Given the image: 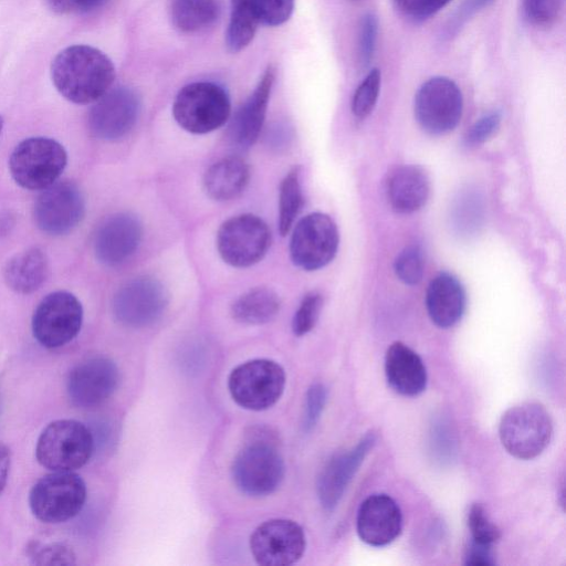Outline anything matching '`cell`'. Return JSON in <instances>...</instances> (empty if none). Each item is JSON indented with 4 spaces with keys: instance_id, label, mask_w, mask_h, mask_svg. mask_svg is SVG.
Returning <instances> with one entry per match:
<instances>
[{
    "instance_id": "33",
    "label": "cell",
    "mask_w": 566,
    "mask_h": 566,
    "mask_svg": "<svg viewBox=\"0 0 566 566\" xmlns=\"http://www.w3.org/2000/svg\"><path fill=\"white\" fill-rule=\"evenodd\" d=\"M468 527L471 541L493 545L501 537L499 527L491 522L485 509L480 503H473L468 513Z\"/></svg>"
},
{
    "instance_id": "44",
    "label": "cell",
    "mask_w": 566,
    "mask_h": 566,
    "mask_svg": "<svg viewBox=\"0 0 566 566\" xmlns=\"http://www.w3.org/2000/svg\"><path fill=\"white\" fill-rule=\"evenodd\" d=\"M396 7L406 15L422 20L426 0H394Z\"/></svg>"
},
{
    "instance_id": "38",
    "label": "cell",
    "mask_w": 566,
    "mask_h": 566,
    "mask_svg": "<svg viewBox=\"0 0 566 566\" xmlns=\"http://www.w3.org/2000/svg\"><path fill=\"white\" fill-rule=\"evenodd\" d=\"M259 22L276 27L286 22L294 9L295 0H253Z\"/></svg>"
},
{
    "instance_id": "27",
    "label": "cell",
    "mask_w": 566,
    "mask_h": 566,
    "mask_svg": "<svg viewBox=\"0 0 566 566\" xmlns=\"http://www.w3.org/2000/svg\"><path fill=\"white\" fill-rule=\"evenodd\" d=\"M280 306V298L273 290L254 287L233 302L231 315L241 324L262 325L277 315Z\"/></svg>"
},
{
    "instance_id": "25",
    "label": "cell",
    "mask_w": 566,
    "mask_h": 566,
    "mask_svg": "<svg viewBox=\"0 0 566 566\" xmlns=\"http://www.w3.org/2000/svg\"><path fill=\"white\" fill-rule=\"evenodd\" d=\"M49 261L39 248H30L10 258L3 268L7 286L19 294H31L45 282Z\"/></svg>"
},
{
    "instance_id": "16",
    "label": "cell",
    "mask_w": 566,
    "mask_h": 566,
    "mask_svg": "<svg viewBox=\"0 0 566 566\" xmlns=\"http://www.w3.org/2000/svg\"><path fill=\"white\" fill-rule=\"evenodd\" d=\"M139 111L140 99L133 88H109L91 107L87 116L88 128L98 139L117 140L134 127Z\"/></svg>"
},
{
    "instance_id": "4",
    "label": "cell",
    "mask_w": 566,
    "mask_h": 566,
    "mask_svg": "<svg viewBox=\"0 0 566 566\" xmlns=\"http://www.w3.org/2000/svg\"><path fill=\"white\" fill-rule=\"evenodd\" d=\"M67 164V153L49 137H30L20 142L9 158L13 180L28 190H43L59 180Z\"/></svg>"
},
{
    "instance_id": "9",
    "label": "cell",
    "mask_w": 566,
    "mask_h": 566,
    "mask_svg": "<svg viewBox=\"0 0 566 566\" xmlns=\"http://www.w3.org/2000/svg\"><path fill=\"white\" fill-rule=\"evenodd\" d=\"M271 244L268 224L258 216L244 213L224 221L217 233L221 259L234 268H248L263 259Z\"/></svg>"
},
{
    "instance_id": "37",
    "label": "cell",
    "mask_w": 566,
    "mask_h": 566,
    "mask_svg": "<svg viewBox=\"0 0 566 566\" xmlns=\"http://www.w3.org/2000/svg\"><path fill=\"white\" fill-rule=\"evenodd\" d=\"M377 35V17L368 12L361 17L358 28V60L363 67H367L374 57Z\"/></svg>"
},
{
    "instance_id": "43",
    "label": "cell",
    "mask_w": 566,
    "mask_h": 566,
    "mask_svg": "<svg viewBox=\"0 0 566 566\" xmlns=\"http://www.w3.org/2000/svg\"><path fill=\"white\" fill-rule=\"evenodd\" d=\"M493 1L494 0H467V2H464L463 6L460 8L457 17L453 19L452 23L454 25L450 28L451 31L454 28H459L469 17L488 7Z\"/></svg>"
},
{
    "instance_id": "39",
    "label": "cell",
    "mask_w": 566,
    "mask_h": 566,
    "mask_svg": "<svg viewBox=\"0 0 566 566\" xmlns=\"http://www.w3.org/2000/svg\"><path fill=\"white\" fill-rule=\"evenodd\" d=\"M327 400V390L321 382L310 386L305 398V411L303 417L304 431H311L321 418Z\"/></svg>"
},
{
    "instance_id": "22",
    "label": "cell",
    "mask_w": 566,
    "mask_h": 566,
    "mask_svg": "<svg viewBox=\"0 0 566 566\" xmlns=\"http://www.w3.org/2000/svg\"><path fill=\"white\" fill-rule=\"evenodd\" d=\"M385 374L398 394L415 397L427 386V370L420 356L401 342L392 343L385 356Z\"/></svg>"
},
{
    "instance_id": "41",
    "label": "cell",
    "mask_w": 566,
    "mask_h": 566,
    "mask_svg": "<svg viewBox=\"0 0 566 566\" xmlns=\"http://www.w3.org/2000/svg\"><path fill=\"white\" fill-rule=\"evenodd\" d=\"M109 0H45L46 6L59 14L85 13L96 10Z\"/></svg>"
},
{
    "instance_id": "5",
    "label": "cell",
    "mask_w": 566,
    "mask_h": 566,
    "mask_svg": "<svg viewBox=\"0 0 566 566\" xmlns=\"http://www.w3.org/2000/svg\"><path fill=\"white\" fill-rule=\"evenodd\" d=\"M552 434L551 416L537 402H522L509 408L499 424L502 446L521 460L539 455L549 444Z\"/></svg>"
},
{
    "instance_id": "42",
    "label": "cell",
    "mask_w": 566,
    "mask_h": 566,
    "mask_svg": "<svg viewBox=\"0 0 566 566\" xmlns=\"http://www.w3.org/2000/svg\"><path fill=\"white\" fill-rule=\"evenodd\" d=\"M467 565H494L495 558L492 551V545L480 544L471 541L465 553Z\"/></svg>"
},
{
    "instance_id": "24",
    "label": "cell",
    "mask_w": 566,
    "mask_h": 566,
    "mask_svg": "<svg viewBox=\"0 0 566 566\" xmlns=\"http://www.w3.org/2000/svg\"><path fill=\"white\" fill-rule=\"evenodd\" d=\"M430 182L427 172L419 166L406 165L397 168L387 182V196L392 209L399 213L419 210L428 200Z\"/></svg>"
},
{
    "instance_id": "12",
    "label": "cell",
    "mask_w": 566,
    "mask_h": 566,
    "mask_svg": "<svg viewBox=\"0 0 566 566\" xmlns=\"http://www.w3.org/2000/svg\"><path fill=\"white\" fill-rule=\"evenodd\" d=\"M338 242V230L332 218L313 212L296 223L290 241V255L296 266L315 271L334 259Z\"/></svg>"
},
{
    "instance_id": "10",
    "label": "cell",
    "mask_w": 566,
    "mask_h": 566,
    "mask_svg": "<svg viewBox=\"0 0 566 566\" xmlns=\"http://www.w3.org/2000/svg\"><path fill=\"white\" fill-rule=\"evenodd\" d=\"M83 307L66 291H55L41 300L32 316L34 338L45 348H59L73 340L81 331Z\"/></svg>"
},
{
    "instance_id": "34",
    "label": "cell",
    "mask_w": 566,
    "mask_h": 566,
    "mask_svg": "<svg viewBox=\"0 0 566 566\" xmlns=\"http://www.w3.org/2000/svg\"><path fill=\"white\" fill-rule=\"evenodd\" d=\"M397 277L408 285L419 283L423 275L421 249L416 244L406 247L396 258L394 264Z\"/></svg>"
},
{
    "instance_id": "35",
    "label": "cell",
    "mask_w": 566,
    "mask_h": 566,
    "mask_svg": "<svg viewBox=\"0 0 566 566\" xmlns=\"http://www.w3.org/2000/svg\"><path fill=\"white\" fill-rule=\"evenodd\" d=\"M322 306L323 297L317 292H310L303 297L292 319L295 336H304L314 328Z\"/></svg>"
},
{
    "instance_id": "8",
    "label": "cell",
    "mask_w": 566,
    "mask_h": 566,
    "mask_svg": "<svg viewBox=\"0 0 566 566\" xmlns=\"http://www.w3.org/2000/svg\"><path fill=\"white\" fill-rule=\"evenodd\" d=\"M285 382V371L280 364L266 358H255L231 370L228 388L237 405L248 410L261 411L279 401Z\"/></svg>"
},
{
    "instance_id": "1",
    "label": "cell",
    "mask_w": 566,
    "mask_h": 566,
    "mask_svg": "<svg viewBox=\"0 0 566 566\" xmlns=\"http://www.w3.org/2000/svg\"><path fill=\"white\" fill-rule=\"evenodd\" d=\"M57 92L74 104H91L103 96L115 80L113 62L96 48L76 44L60 51L51 64Z\"/></svg>"
},
{
    "instance_id": "47",
    "label": "cell",
    "mask_w": 566,
    "mask_h": 566,
    "mask_svg": "<svg viewBox=\"0 0 566 566\" xmlns=\"http://www.w3.org/2000/svg\"><path fill=\"white\" fill-rule=\"evenodd\" d=\"M450 1L451 0H426L422 12V20L437 13L439 10L444 8Z\"/></svg>"
},
{
    "instance_id": "7",
    "label": "cell",
    "mask_w": 566,
    "mask_h": 566,
    "mask_svg": "<svg viewBox=\"0 0 566 566\" xmlns=\"http://www.w3.org/2000/svg\"><path fill=\"white\" fill-rule=\"evenodd\" d=\"M230 112L228 93L212 82H195L184 86L172 105L175 120L191 134H207L221 127Z\"/></svg>"
},
{
    "instance_id": "29",
    "label": "cell",
    "mask_w": 566,
    "mask_h": 566,
    "mask_svg": "<svg viewBox=\"0 0 566 566\" xmlns=\"http://www.w3.org/2000/svg\"><path fill=\"white\" fill-rule=\"evenodd\" d=\"M259 19L253 0H231V12L226 43L230 51L239 52L252 41Z\"/></svg>"
},
{
    "instance_id": "36",
    "label": "cell",
    "mask_w": 566,
    "mask_h": 566,
    "mask_svg": "<svg viewBox=\"0 0 566 566\" xmlns=\"http://www.w3.org/2000/svg\"><path fill=\"white\" fill-rule=\"evenodd\" d=\"M564 0H522L526 19L537 27H549L563 11Z\"/></svg>"
},
{
    "instance_id": "21",
    "label": "cell",
    "mask_w": 566,
    "mask_h": 566,
    "mask_svg": "<svg viewBox=\"0 0 566 566\" xmlns=\"http://www.w3.org/2000/svg\"><path fill=\"white\" fill-rule=\"evenodd\" d=\"M273 82L274 70L269 66L232 118L229 138L237 148L247 149L256 142L264 123Z\"/></svg>"
},
{
    "instance_id": "2",
    "label": "cell",
    "mask_w": 566,
    "mask_h": 566,
    "mask_svg": "<svg viewBox=\"0 0 566 566\" xmlns=\"http://www.w3.org/2000/svg\"><path fill=\"white\" fill-rule=\"evenodd\" d=\"M253 436L235 454L231 476L242 493L261 497L279 489L284 479L285 465L272 438Z\"/></svg>"
},
{
    "instance_id": "20",
    "label": "cell",
    "mask_w": 566,
    "mask_h": 566,
    "mask_svg": "<svg viewBox=\"0 0 566 566\" xmlns=\"http://www.w3.org/2000/svg\"><path fill=\"white\" fill-rule=\"evenodd\" d=\"M356 528L364 543L375 547L386 546L401 533V511L389 495L373 494L359 506Z\"/></svg>"
},
{
    "instance_id": "31",
    "label": "cell",
    "mask_w": 566,
    "mask_h": 566,
    "mask_svg": "<svg viewBox=\"0 0 566 566\" xmlns=\"http://www.w3.org/2000/svg\"><path fill=\"white\" fill-rule=\"evenodd\" d=\"M381 85V73L371 69L356 88L352 99V112L357 118H365L374 109Z\"/></svg>"
},
{
    "instance_id": "6",
    "label": "cell",
    "mask_w": 566,
    "mask_h": 566,
    "mask_svg": "<svg viewBox=\"0 0 566 566\" xmlns=\"http://www.w3.org/2000/svg\"><path fill=\"white\" fill-rule=\"evenodd\" d=\"M86 484L74 471H52L30 490L29 505L41 522L59 524L76 516L86 501Z\"/></svg>"
},
{
    "instance_id": "18",
    "label": "cell",
    "mask_w": 566,
    "mask_h": 566,
    "mask_svg": "<svg viewBox=\"0 0 566 566\" xmlns=\"http://www.w3.org/2000/svg\"><path fill=\"white\" fill-rule=\"evenodd\" d=\"M142 234V224L134 214L114 213L103 220L95 231L93 239L95 258L107 266L119 265L135 253Z\"/></svg>"
},
{
    "instance_id": "40",
    "label": "cell",
    "mask_w": 566,
    "mask_h": 566,
    "mask_svg": "<svg viewBox=\"0 0 566 566\" xmlns=\"http://www.w3.org/2000/svg\"><path fill=\"white\" fill-rule=\"evenodd\" d=\"M501 118L499 111H492L480 117L464 136L467 146H478L488 140L497 130Z\"/></svg>"
},
{
    "instance_id": "26",
    "label": "cell",
    "mask_w": 566,
    "mask_h": 566,
    "mask_svg": "<svg viewBox=\"0 0 566 566\" xmlns=\"http://www.w3.org/2000/svg\"><path fill=\"white\" fill-rule=\"evenodd\" d=\"M250 179L248 164L238 156L224 157L212 164L203 176V189L213 200L228 201L238 197Z\"/></svg>"
},
{
    "instance_id": "46",
    "label": "cell",
    "mask_w": 566,
    "mask_h": 566,
    "mask_svg": "<svg viewBox=\"0 0 566 566\" xmlns=\"http://www.w3.org/2000/svg\"><path fill=\"white\" fill-rule=\"evenodd\" d=\"M15 226V217L11 211H0V237H7Z\"/></svg>"
},
{
    "instance_id": "11",
    "label": "cell",
    "mask_w": 566,
    "mask_h": 566,
    "mask_svg": "<svg viewBox=\"0 0 566 566\" xmlns=\"http://www.w3.org/2000/svg\"><path fill=\"white\" fill-rule=\"evenodd\" d=\"M463 97L459 86L446 76L424 82L415 96V116L423 130L444 135L453 130L462 116Z\"/></svg>"
},
{
    "instance_id": "14",
    "label": "cell",
    "mask_w": 566,
    "mask_h": 566,
    "mask_svg": "<svg viewBox=\"0 0 566 566\" xmlns=\"http://www.w3.org/2000/svg\"><path fill=\"white\" fill-rule=\"evenodd\" d=\"M167 294L159 281L137 276L125 282L113 297L112 308L117 322L133 328L156 323L167 307Z\"/></svg>"
},
{
    "instance_id": "17",
    "label": "cell",
    "mask_w": 566,
    "mask_h": 566,
    "mask_svg": "<svg viewBox=\"0 0 566 566\" xmlns=\"http://www.w3.org/2000/svg\"><path fill=\"white\" fill-rule=\"evenodd\" d=\"M119 382L116 364L104 356H95L77 364L69 374L66 392L71 402L82 409L103 405L115 392Z\"/></svg>"
},
{
    "instance_id": "28",
    "label": "cell",
    "mask_w": 566,
    "mask_h": 566,
    "mask_svg": "<svg viewBox=\"0 0 566 566\" xmlns=\"http://www.w3.org/2000/svg\"><path fill=\"white\" fill-rule=\"evenodd\" d=\"M220 10V0H174L171 19L180 31L197 32L213 24Z\"/></svg>"
},
{
    "instance_id": "15",
    "label": "cell",
    "mask_w": 566,
    "mask_h": 566,
    "mask_svg": "<svg viewBox=\"0 0 566 566\" xmlns=\"http://www.w3.org/2000/svg\"><path fill=\"white\" fill-rule=\"evenodd\" d=\"M306 548L305 533L289 518L261 523L250 536L254 560L262 566H290L301 559Z\"/></svg>"
},
{
    "instance_id": "49",
    "label": "cell",
    "mask_w": 566,
    "mask_h": 566,
    "mask_svg": "<svg viewBox=\"0 0 566 566\" xmlns=\"http://www.w3.org/2000/svg\"><path fill=\"white\" fill-rule=\"evenodd\" d=\"M352 1H359V0H352Z\"/></svg>"
},
{
    "instance_id": "19",
    "label": "cell",
    "mask_w": 566,
    "mask_h": 566,
    "mask_svg": "<svg viewBox=\"0 0 566 566\" xmlns=\"http://www.w3.org/2000/svg\"><path fill=\"white\" fill-rule=\"evenodd\" d=\"M376 443V434L368 432L355 448L334 455L322 470L317 480V495L322 506L332 511L340 501L347 485Z\"/></svg>"
},
{
    "instance_id": "48",
    "label": "cell",
    "mask_w": 566,
    "mask_h": 566,
    "mask_svg": "<svg viewBox=\"0 0 566 566\" xmlns=\"http://www.w3.org/2000/svg\"><path fill=\"white\" fill-rule=\"evenodd\" d=\"M3 124H4L3 117L0 115V135H1V132L3 128Z\"/></svg>"
},
{
    "instance_id": "23",
    "label": "cell",
    "mask_w": 566,
    "mask_h": 566,
    "mask_svg": "<svg viewBox=\"0 0 566 566\" xmlns=\"http://www.w3.org/2000/svg\"><path fill=\"white\" fill-rule=\"evenodd\" d=\"M465 292L460 281L450 273L434 276L428 285L426 306L431 321L441 328L455 325L465 310Z\"/></svg>"
},
{
    "instance_id": "45",
    "label": "cell",
    "mask_w": 566,
    "mask_h": 566,
    "mask_svg": "<svg viewBox=\"0 0 566 566\" xmlns=\"http://www.w3.org/2000/svg\"><path fill=\"white\" fill-rule=\"evenodd\" d=\"M10 450L9 448L0 443V494L2 493L3 489L6 488L8 475L10 471Z\"/></svg>"
},
{
    "instance_id": "32",
    "label": "cell",
    "mask_w": 566,
    "mask_h": 566,
    "mask_svg": "<svg viewBox=\"0 0 566 566\" xmlns=\"http://www.w3.org/2000/svg\"><path fill=\"white\" fill-rule=\"evenodd\" d=\"M29 555L34 565H74L76 556L73 548L61 542L49 544L34 543L29 547Z\"/></svg>"
},
{
    "instance_id": "30",
    "label": "cell",
    "mask_w": 566,
    "mask_h": 566,
    "mask_svg": "<svg viewBox=\"0 0 566 566\" xmlns=\"http://www.w3.org/2000/svg\"><path fill=\"white\" fill-rule=\"evenodd\" d=\"M300 175V168L294 167L280 184L279 231L283 237L291 230L304 202Z\"/></svg>"
},
{
    "instance_id": "3",
    "label": "cell",
    "mask_w": 566,
    "mask_h": 566,
    "mask_svg": "<svg viewBox=\"0 0 566 566\" xmlns=\"http://www.w3.org/2000/svg\"><path fill=\"white\" fill-rule=\"evenodd\" d=\"M91 430L73 419H60L49 423L40 433L35 457L51 471H75L85 465L94 451Z\"/></svg>"
},
{
    "instance_id": "13",
    "label": "cell",
    "mask_w": 566,
    "mask_h": 566,
    "mask_svg": "<svg viewBox=\"0 0 566 566\" xmlns=\"http://www.w3.org/2000/svg\"><path fill=\"white\" fill-rule=\"evenodd\" d=\"M85 216V199L76 184L57 180L41 190L33 206L35 226L50 235L74 230Z\"/></svg>"
}]
</instances>
